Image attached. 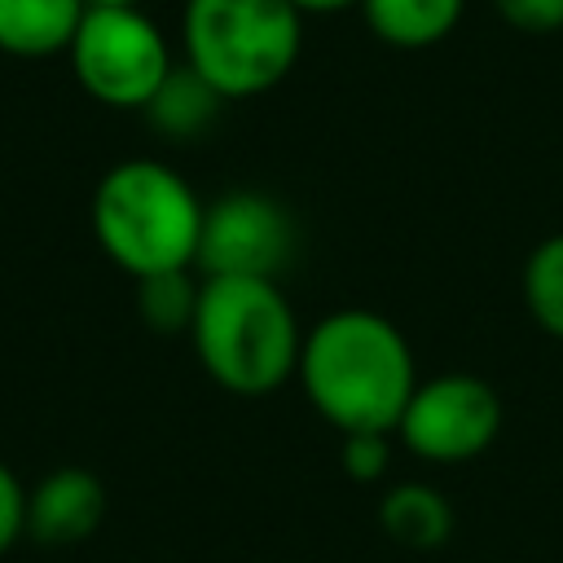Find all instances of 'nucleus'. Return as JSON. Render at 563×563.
<instances>
[{"instance_id": "f257e3e1", "label": "nucleus", "mask_w": 563, "mask_h": 563, "mask_svg": "<svg viewBox=\"0 0 563 563\" xmlns=\"http://www.w3.org/2000/svg\"><path fill=\"white\" fill-rule=\"evenodd\" d=\"M295 378L339 435L396 431L418 387V365L396 321L369 308H339L303 334Z\"/></svg>"}, {"instance_id": "f03ea898", "label": "nucleus", "mask_w": 563, "mask_h": 563, "mask_svg": "<svg viewBox=\"0 0 563 563\" xmlns=\"http://www.w3.org/2000/svg\"><path fill=\"white\" fill-rule=\"evenodd\" d=\"M198 365L233 396H273L299 369L303 330L277 282L202 277L189 325Z\"/></svg>"}, {"instance_id": "7ed1b4c3", "label": "nucleus", "mask_w": 563, "mask_h": 563, "mask_svg": "<svg viewBox=\"0 0 563 563\" xmlns=\"http://www.w3.org/2000/svg\"><path fill=\"white\" fill-rule=\"evenodd\" d=\"M202 202L189 180L158 158H123L92 189V238L136 282L194 268Z\"/></svg>"}, {"instance_id": "20e7f679", "label": "nucleus", "mask_w": 563, "mask_h": 563, "mask_svg": "<svg viewBox=\"0 0 563 563\" xmlns=\"http://www.w3.org/2000/svg\"><path fill=\"white\" fill-rule=\"evenodd\" d=\"M185 66L224 101L277 88L303 44V13L290 0H185Z\"/></svg>"}, {"instance_id": "39448f33", "label": "nucleus", "mask_w": 563, "mask_h": 563, "mask_svg": "<svg viewBox=\"0 0 563 563\" xmlns=\"http://www.w3.org/2000/svg\"><path fill=\"white\" fill-rule=\"evenodd\" d=\"M66 53L79 88L114 110H145L172 75L167 40L136 4H88Z\"/></svg>"}, {"instance_id": "423d86ee", "label": "nucleus", "mask_w": 563, "mask_h": 563, "mask_svg": "<svg viewBox=\"0 0 563 563\" xmlns=\"http://www.w3.org/2000/svg\"><path fill=\"white\" fill-rule=\"evenodd\" d=\"M299 251V224L286 202L264 189H229L202 211L198 260L202 277H264L277 282Z\"/></svg>"}, {"instance_id": "0eeeda50", "label": "nucleus", "mask_w": 563, "mask_h": 563, "mask_svg": "<svg viewBox=\"0 0 563 563\" xmlns=\"http://www.w3.org/2000/svg\"><path fill=\"white\" fill-rule=\"evenodd\" d=\"M501 431V396L479 374H435L418 378L396 435L400 444L435 466L479 457Z\"/></svg>"}, {"instance_id": "6e6552de", "label": "nucleus", "mask_w": 563, "mask_h": 563, "mask_svg": "<svg viewBox=\"0 0 563 563\" xmlns=\"http://www.w3.org/2000/svg\"><path fill=\"white\" fill-rule=\"evenodd\" d=\"M106 519V484L84 466H57L26 488V532L44 545L88 541Z\"/></svg>"}, {"instance_id": "1a4fd4ad", "label": "nucleus", "mask_w": 563, "mask_h": 563, "mask_svg": "<svg viewBox=\"0 0 563 563\" xmlns=\"http://www.w3.org/2000/svg\"><path fill=\"white\" fill-rule=\"evenodd\" d=\"M88 0H0V53L48 57L66 53Z\"/></svg>"}, {"instance_id": "9d476101", "label": "nucleus", "mask_w": 563, "mask_h": 563, "mask_svg": "<svg viewBox=\"0 0 563 563\" xmlns=\"http://www.w3.org/2000/svg\"><path fill=\"white\" fill-rule=\"evenodd\" d=\"M378 523L405 550H440L453 532V506L440 488L405 479L378 497Z\"/></svg>"}, {"instance_id": "9b49d317", "label": "nucleus", "mask_w": 563, "mask_h": 563, "mask_svg": "<svg viewBox=\"0 0 563 563\" xmlns=\"http://www.w3.org/2000/svg\"><path fill=\"white\" fill-rule=\"evenodd\" d=\"M224 97L189 66H172V75L158 84V92L145 101V119L154 132L172 136V141H194L202 136L216 114H220Z\"/></svg>"}, {"instance_id": "f8f14e48", "label": "nucleus", "mask_w": 563, "mask_h": 563, "mask_svg": "<svg viewBox=\"0 0 563 563\" xmlns=\"http://www.w3.org/2000/svg\"><path fill=\"white\" fill-rule=\"evenodd\" d=\"M462 4L466 0H361L369 31L396 48L440 44L457 26Z\"/></svg>"}, {"instance_id": "ddd939ff", "label": "nucleus", "mask_w": 563, "mask_h": 563, "mask_svg": "<svg viewBox=\"0 0 563 563\" xmlns=\"http://www.w3.org/2000/svg\"><path fill=\"white\" fill-rule=\"evenodd\" d=\"M198 290H202V282H194L189 268L141 277L136 282V312L158 334H189L194 312H198Z\"/></svg>"}, {"instance_id": "4468645a", "label": "nucleus", "mask_w": 563, "mask_h": 563, "mask_svg": "<svg viewBox=\"0 0 563 563\" xmlns=\"http://www.w3.org/2000/svg\"><path fill=\"white\" fill-rule=\"evenodd\" d=\"M523 303L550 339H563V233L541 238L523 260Z\"/></svg>"}, {"instance_id": "2eb2a0df", "label": "nucleus", "mask_w": 563, "mask_h": 563, "mask_svg": "<svg viewBox=\"0 0 563 563\" xmlns=\"http://www.w3.org/2000/svg\"><path fill=\"white\" fill-rule=\"evenodd\" d=\"M343 475L356 484H378L391 466V431H352L339 449Z\"/></svg>"}, {"instance_id": "dca6fc26", "label": "nucleus", "mask_w": 563, "mask_h": 563, "mask_svg": "<svg viewBox=\"0 0 563 563\" xmlns=\"http://www.w3.org/2000/svg\"><path fill=\"white\" fill-rule=\"evenodd\" d=\"M506 26L528 35H550L563 26V0H493Z\"/></svg>"}, {"instance_id": "f3484780", "label": "nucleus", "mask_w": 563, "mask_h": 563, "mask_svg": "<svg viewBox=\"0 0 563 563\" xmlns=\"http://www.w3.org/2000/svg\"><path fill=\"white\" fill-rule=\"evenodd\" d=\"M26 532V488L9 462H0V550H9Z\"/></svg>"}, {"instance_id": "a211bd4d", "label": "nucleus", "mask_w": 563, "mask_h": 563, "mask_svg": "<svg viewBox=\"0 0 563 563\" xmlns=\"http://www.w3.org/2000/svg\"><path fill=\"white\" fill-rule=\"evenodd\" d=\"M299 13H339L347 4H361V0H290Z\"/></svg>"}, {"instance_id": "6ab92c4d", "label": "nucleus", "mask_w": 563, "mask_h": 563, "mask_svg": "<svg viewBox=\"0 0 563 563\" xmlns=\"http://www.w3.org/2000/svg\"><path fill=\"white\" fill-rule=\"evenodd\" d=\"M88 4H141V0H88Z\"/></svg>"}]
</instances>
